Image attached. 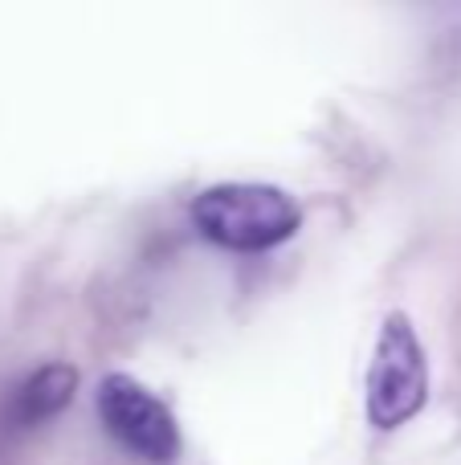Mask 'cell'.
<instances>
[{"label":"cell","instance_id":"obj_1","mask_svg":"<svg viewBox=\"0 0 461 465\" xmlns=\"http://www.w3.org/2000/svg\"><path fill=\"white\" fill-rule=\"evenodd\" d=\"M192 225L221 249L261 253L290 241L302 213L294 196L274 184H212L192 201Z\"/></svg>","mask_w":461,"mask_h":465},{"label":"cell","instance_id":"obj_2","mask_svg":"<svg viewBox=\"0 0 461 465\" xmlns=\"http://www.w3.org/2000/svg\"><path fill=\"white\" fill-rule=\"evenodd\" d=\"M429 401V360L405 311L384 314L376 335L372 368L364 380L368 420L376 429H400Z\"/></svg>","mask_w":461,"mask_h":465},{"label":"cell","instance_id":"obj_3","mask_svg":"<svg viewBox=\"0 0 461 465\" xmlns=\"http://www.w3.org/2000/svg\"><path fill=\"white\" fill-rule=\"evenodd\" d=\"M98 417H103L106 433L131 450L135 458L152 461V465H168L180 453V429L176 417L168 412V404L160 396H152L139 380L111 371L98 384Z\"/></svg>","mask_w":461,"mask_h":465},{"label":"cell","instance_id":"obj_4","mask_svg":"<svg viewBox=\"0 0 461 465\" xmlns=\"http://www.w3.org/2000/svg\"><path fill=\"white\" fill-rule=\"evenodd\" d=\"M74 396H78V368L45 363L13 392V420L16 425H41V420L70 409Z\"/></svg>","mask_w":461,"mask_h":465}]
</instances>
